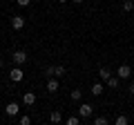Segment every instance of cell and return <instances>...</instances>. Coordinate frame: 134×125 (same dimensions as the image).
<instances>
[{
    "mask_svg": "<svg viewBox=\"0 0 134 125\" xmlns=\"http://www.w3.org/2000/svg\"><path fill=\"white\" fill-rule=\"evenodd\" d=\"M92 114H94V107H92L90 103H81V105H78V116H81L83 121L92 118Z\"/></svg>",
    "mask_w": 134,
    "mask_h": 125,
    "instance_id": "obj_1",
    "label": "cell"
},
{
    "mask_svg": "<svg viewBox=\"0 0 134 125\" xmlns=\"http://www.w3.org/2000/svg\"><path fill=\"white\" fill-rule=\"evenodd\" d=\"M11 62H14V65H25V62H27V52H25V49H16V52L11 54Z\"/></svg>",
    "mask_w": 134,
    "mask_h": 125,
    "instance_id": "obj_2",
    "label": "cell"
},
{
    "mask_svg": "<svg viewBox=\"0 0 134 125\" xmlns=\"http://www.w3.org/2000/svg\"><path fill=\"white\" fill-rule=\"evenodd\" d=\"M9 78L14 83H20L25 78V74H23V65H14V67H11V72H9Z\"/></svg>",
    "mask_w": 134,
    "mask_h": 125,
    "instance_id": "obj_3",
    "label": "cell"
},
{
    "mask_svg": "<svg viewBox=\"0 0 134 125\" xmlns=\"http://www.w3.org/2000/svg\"><path fill=\"white\" fill-rule=\"evenodd\" d=\"M116 76H119L121 81H130V76H132V67H130V65H121V67L116 69Z\"/></svg>",
    "mask_w": 134,
    "mask_h": 125,
    "instance_id": "obj_4",
    "label": "cell"
},
{
    "mask_svg": "<svg viewBox=\"0 0 134 125\" xmlns=\"http://www.w3.org/2000/svg\"><path fill=\"white\" fill-rule=\"evenodd\" d=\"M18 112H20V105H18V103H7V107H5V114H7V116L14 118V116H18Z\"/></svg>",
    "mask_w": 134,
    "mask_h": 125,
    "instance_id": "obj_5",
    "label": "cell"
},
{
    "mask_svg": "<svg viewBox=\"0 0 134 125\" xmlns=\"http://www.w3.org/2000/svg\"><path fill=\"white\" fill-rule=\"evenodd\" d=\"M58 87H60V83H58V76H52L47 81V92L49 94H54V92H58Z\"/></svg>",
    "mask_w": 134,
    "mask_h": 125,
    "instance_id": "obj_6",
    "label": "cell"
},
{
    "mask_svg": "<svg viewBox=\"0 0 134 125\" xmlns=\"http://www.w3.org/2000/svg\"><path fill=\"white\" fill-rule=\"evenodd\" d=\"M34 103H36V94H34V92H25V94H23V105L31 107Z\"/></svg>",
    "mask_w": 134,
    "mask_h": 125,
    "instance_id": "obj_7",
    "label": "cell"
},
{
    "mask_svg": "<svg viewBox=\"0 0 134 125\" xmlns=\"http://www.w3.org/2000/svg\"><path fill=\"white\" fill-rule=\"evenodd\" d=\"M11 27H14L16 31H20V29L25 27V18L23 16H14V18H11Z\"/></svg>",
    "mask_w": 134,
    "mask_h": 125,
    "instance_id": "obj_8",
    "label": "cell"
},
{
    "mask_svg": "<svg viewBox=\"0 0 134 125\" xmlns=\"http://www.w3.org/2000/svg\"><path fill=\"white\" fill-rule=\"evenodd\" d=\"M105 85L110 87V89H119V87H121V78H119V76H110V78L105 81Z\"/></svg>",
    "mask_w": 134,
    "mask_h": 125,
    "instance_id": "obj_9",
    "label": "cell"
},
{
    "mask_svg": "<svg viewBox=\"0 0 134 125\" xmlns=\"http://www.w3.org/2000/svg\"><path fill=\"white\" fill-rule=\"evenodd\" d=\"M43 76H47V78L56 76V65H47V67L43 69Z\"/></svg>",
    "mask_w": 134,
    "mask_h": 125,
    "instance_id": "obj_10",
    "label": "cell"
},
{
    "mask_svg": "<svg viewBox=\"0 0 134 125\" xmlns=\"http://www.w3.org/2000/svg\"><path fill=\"white\" fill-rule=\"evenodd\" d=\"M112 76V72H110V69H107V67H100L98 69V78H100V81H103V83H105L107 81V78H110Z\"/></svg>",
    "mask_w": 134,
    "mask_h": 125,
    "instance_id": "obj_11",
    "label": "cell"
},
{
    "mask_svg": "<svg viewBox=\"0 0 134 125\" xmlns=\"http://www.w3.org/2000/svg\"><path fill=\"white\" fill-rule=\"evenodd\" d=\"M90 92H92V94H94V96H100V94H103V83H94Z\"/></svg>",
    "mask_w": 134,
    "mask_h": 125,
    "instance_id": "obj_12",
    "label": "cell"
},
{
    "mask_svg": "<svg viewBox=\"0 0 134 125\" xmlns=\"http://www.w3.org/2000/svg\"><path fill=\"white\" fill-rule=\"evenodd\" d=\"M69 98H72L74 103H78V101L83 98V92H81V89H72V92H69Z\"/></svg>",
    "mask_w": 134,
    "mask_h": 125,
    "instance_id": "obj_13",
    "label": "cell"
},
{
    "mask_svg": "<svg viewBox=\"0 0 134 125\" xmlns=\"http://www.w3.org/2000/svg\"><path fill=\"white\" fill-rule=\"evenodd\" d=\"M81 116H78V114H72V116H67V121H65V123L67 125H78V123H81Z\"/></svg>",
    "mask_w": 134,
    "mask_h": 125,
    "instance_id": "obj_14",
    "label": "cell"
},
{
    "mask_svg": "<svg viewBox=\"0 0 134 125\" xmlns=\"http://www.w3.org/2000/svg\"><path fill=\"white\" fill-rule=\"evenodd\" d=\"M49 121H52V123H60V121H63V114H60V110L52 112V114H49Z\"/></svg>",
    "mask_w": 134,
    "mask_h": 125,
    "instance_id": "obj_15",
    "label": "cell"
},
{
    "mask_svg": "<svg viewBox=\"0 0 134 125\" xmlns=\"http://www.w3.org/2000/svg\"><path fill=\"white\" fill-rule=\"evenodd\" d=\"M114 123H116V125H127L130 118H127L125 114H121V116H116V118H114Z\"/></svg>",
    "mask_w": 134,
    "mask_h": 125,
    "instance_id": "obj_16",
    "label": "cell"
},
{
    "mask_svg": "<svg viewBox=\"0 0 134 125\" xmlns=\"http://www.w3.org/2000/svg\"><path fill=\"white\" fill-rule=\"evenodd\" d=\"M107 123H110L107 116H96V118H94V125H107Z\"/></svg>",
    "mask_w": 134,
    "mask_h": 125,
    "instance_id": "obj_17",
    "label": "cell"
},
{
    "mask_svg": "<svg viewBox=\"0 0 134 125\" xmlns=\"http://www.w3.org/2000/svg\"><path fill=\"white\" fill-rule=\"evenodd\" d=\"M18 123H20V125H31V116L23 114V116H20V118H18Z\"/></svg>",
    "mask_w": 134,
    "mask_h": 125,
    "instance_id": "obj_18",
    "label": "cell"
},
{
    "mask_svg": "<svg viewBox=\"0 0 134 125\" xmlns=\"http://www.w3.org/2000/svg\"><path fill=\"white\" fill-rule=\"evenodd\" d=\"M67 74V69H65V65H56V76L60 78V76H65Z\"/></svg>",
    "mask_w": 134,
    "mask_h": 125,
    "instance_id": "obj_19",
    "label": "cell"
},
{
    "mask_svg": "<svg viewBox=\"0 0 134 125\" xmlns=\"http://www.w3.org/2000/svg\"><path fill=\"white\" fill-rule=\"evenodd\" d=\"M134 9V2L132 0H123V11H132Z\"/></svg>",
    "mask_w": 134,
    "mask_h": 125,
    "instance_id": "obj_20",
    "label": "cell"
},
{
    "mask_svg": "<svg viewBox=\"0 0 134 125\" xmlns=\"http://www.w3.org/2000/svg\"><path fill=\"white\" fill-rule=\"evenodd\" d=\"M16 5H18V7H29V5H31V0H16Z\"/></svg>",
    "mask_w": 134,
    "mask_h": 125,
    "instance_id": "obj_21",
    "label": "cell"
},
{
    "mask_svg": "<svg viewBox=\"0 0 134 125\" xmlns=\"http://www.w3.org/2000/svg\"><path fill=\"white\" fill-rule=\"evenodd\" d=\"M127 92H130V94L134 96V83H130V89H127Z\"/></svg>",
    "mask_w": 134,
    "mask_h": 125,
    "instance_id": "obj_22",
    "label": "cell"
},
{
    "mask_svg": "<svg viewBox=\"0 0 134 125\" xmlns=\"http://www.w3.org/2000/svg\"><path fill=\"white\" fill-rule=\"evenodd\" d=\"M74 2H76V5H81V2H85V0H74Z\"/></svg>",
    "mask_w": 134,
    "mask_h": 125,
    "instance_id": "obj_23",
    "label": "cell"
},
{
    "mask_svg": "<svg viewBox=\"0 0 134 125\" xmlns=\"http://www.w3.org/2000/svg\"><path fill=\"white\" fill-rule=\"evenodd\" d=\"M56 2H67V0H56Z\"/></svg>",
    "mask_w": 134,
    "mask_h": 125,
    "instance_id": "obj_24",
    "label": "cell"
}]
</instances>
